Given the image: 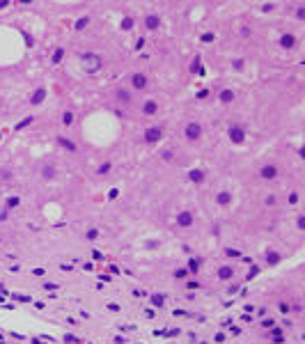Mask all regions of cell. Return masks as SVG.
Returning <instances> with one entry per match:
<instances>
[{
  "label": "cell",
  "instance_id": "13",
  "mask_svg": "<svg viewBox=\"0 0 305 344\" xmlns=\"http://www.w3.org/2000/svg\"><path fill=\"white\" fill-rule=\"evenodd\" d=\"M282 46H287V48L294 46V37H291V35H284L282 37Z\"/></svg>",
  "mask_w": 305,
  "mask_h": 344
},
{
  "label": "cell",
  "instance_id": "2",
  "mask_svg": "<svg viewBox=\"0 0 305 344\" xmlns=\"http://www.w3.org/2000/svg\"><path fill=\"white\" fill-rule=\"evenodd\" d=\"M200 124H188L186 126V136H188V140H195V138H200Z\"/></svg>",
  "mask_w": 305,
  "mask_h": 344
},
{
  "label": "cell",
  "instance_id": "9",
  "mask_svg": "<svg viewBox=\"0 0 305 344\" xmlns=\"http://www.w3.org/2000/svg\"><path fill=\"white\" fill-rule=\"evenodd\" d=\"M147 28H149V30H154V28H158V16H154V14H151V16H147Z\"/></svg>",
  "mask_w": 305,
  "mask_h": 344
},
{
  "label": "cell",
  "instance_id": "11",
  "mask_svg": "<svg viewBox=\"0 0 305 344\" xmlns=\"http://www.w3.org/2000/svg\"><path fill=\"white\" fill-rule=\"evenodd\" d=\"M232 99H234L232 89H222V92H220V101H222V103H227V101H232Z\"/></svg>",
  "mask_w": 305,
  "mask_h": 344
},
{
  "label": "cell",
  "instance_id": "3",
  "mask_svg": "<svg viewBox=\"0 0 305 344\" xmlns=\"http://www.w3.org/2000/svg\"><path fill=\"white\" fill-rule=\"evenodd\" d=\"M177 223L184 225V227H188V225H193V216L188 214V211H181V214L177 216Z\"/></svg>",
  "mask_w": 305,
  "mask_h": 344
},
{
  "label": "cell",
  "instance_id": "12",
  "mask_svg": "<svg viewBox=\"0 0 305 344\" xmlns=\"http://www.w3.org/2000/svg\"><path fill=\"white\" fill-rule=\"evenodd\" d=\"M156 108H158V106H156L154 101H147V103H145V108H142V110H145V115H154V113H156Z\"/></svg>",
  "mask_w": 305,
  "mask_h": 344
},
{
  "label": "cell",
  "instance_id": "17",
  "mask_svg": "<svg viewBox=\"0 0 305 344\" xmlns=\"http://www.w3.org/2000/svg\"><path fill=\"white\" fill-rule=\"evenodd\" d=\"M62 55H64V51H62V48H57L55 55H53V62H60V60H62Z\"/></svg>",
  "mask_w": 305,
  "mask_h": 344
},
{
  "label": "cell",
  "instance_id": "10",
  "mask_svg": "<svg viewBox=\"0 0 305 344\" xmlns=\"http://www.w3.org/2000/svg\"><path fill=\"white\" fill-rule=\"evenodd\" d=\"M57 142H60V145H62L64 149H69V151H73V149H76V145H73L71 140H67V138H57Z\"/></svg>",
  "mask_w": 305,
  "mask_h": 344
},
{
  "label": "cell",
  "instance_id": "20",
  "mask_svg": "<svg viewBox=\"0 0 305 344\" xmlns=\"http://www.w3.org/2000/svg\"><path fill=\"white\" fill-rule=\"evenodd\" d=\"M85 25H87V16H85V19H80V21L76 23V28H78V30H80V28H85Z\"/></svg>",
  "mask_w": 305,
  "mask_h": 344
},
{
  "label": "cell",
  "instance_id": "22",
  "mask_svg": "<svg viewBox=\"0 0 305 344\" xmlns=\"http://www.w3.org/2000/svg\"><path fill=\"white\" fill-rule=\"evenodd\" d=\"M131 25H133V21H131V19H124V23H122V28H126V30H129Z\"/></svg>",
  "mask_w": 305,
  "mask_h": 344
},
{
  "label": "cell",
  "instance_id": "21",
  "mask_svg": "<svg viewBox=\"0 0 305 344\" xmlns=\"http://www.w3.org/2000/svg\"><path fill=\"white\" fill-rule=\"evenodd\" d=\"M97 236H99V232H97V229H90V232H87V239H97Z\"/></svg>",
  "mask_w": 305,
  "mask_h": 344
},
{
  "label": "cell",
  "instance_id": "14",
  "mask_svg": "<svg viewBox=\"0 0 305 344\" xmlns=\"http://www.w3.org/2000/svg\"><path fill=\"white\" fill-rule=\"evenodd\" d=\"M191 179H193V181H202V179H204V174H202L200 170H193V172H191Z\"/></svg>",
  "mask_w": 305,
  "mask_h": 344
},
{
  "label": "cell",
  "instance_id": "8",
  "mask_svg": "<svg viewBox=\"0 0 305 344\" xmlns=\"http://www.w3.org/2000/svg\"><path fill=\"white\" fill-rule=\"evenodd\" d=\"M85 62H87L90 71H97V69H99V60H97L94 55H85Z\"/></svg>",
  "mask_w": 305,
  "mask_h": 344
},
{
  "label": "cell",
  "instance_id": "15",
  "mask_svg": "<svg viewBox=\"0 0 305 344\" xmlns=\"http://www.w3.org/2000/svg\"><path fill=\"white\" fill-rule=\"evenodd\" d=\"M220 278H222V280L232 278V268H227V266H225V268H220Z\"/></svg>",
  "mask_w": 305,
  "mask_h": 344
},
{
  "label": "cell",
  "instance_id": "18",
  "mask_svg": "<svg viewBox=\"0 0 305 344\" xmlns=\"http://www.w3.org/2000/svg\"><path fill=\"white\" fill-rule=\"evenodd\" d=\"M62 122H64V124H71V122H73V115H71V113H64Z\"/></svg>",
  "mask_w": 305,
  "mask_h": 344
},
{
  "label": "cell",
  "instance_id": "16",
  "mask_svg": "<svg viewBox=\"0 0 305 344\" xmlns=\"http://www.w3.org/2000/svg\"><path fill=\"white\" fill-rule=\"evenodd\" d=\"M218 202H220V204H227L229 202V193H220V195H218Z\"/></svg>",
  "mask_w": 305,
  "mask_h": 344
},
{
  "label": "cell",
  "instance_id": "4",
  "mask_svg": "<svg viewBox=\"0 0 305 344\" xmlns=\"http://www.w3.org/2000/svg\"><path fill=\"white\" fill-rule=\"evenodd\" d=\"M229 138H232V142H243V131L239 126H232L229 129Z\"/></svg>",
  "mask_w": 305,
  "mask_h": 344
},
{
  "label": "cell",
  "instance_id": "19",
  "mask_svg": "<svg viewBox=\"0 0 305 344\" xmlns=\"http://www.w3.org/2000/svg\"><path fill=\"white\" fill-rule=\"evenodd\" d=\"M30 122H32V117H25V120H23V122H21V124L16 126V129H25V126H28V124H30Z\"/></svg>",
  "mask_w": 305,
  "mask_h": 344
},
{
  "label": "cell",
  "instance_id": "5",
  "mask_svg": "<svg viewBox=\"0 0 305 344\" xmlns=\"http://www.w3.org/2000/svg\"><path fill=\"white\" fill-rule=\"evenodd\" d=\"M44 96H46V89H42V87H39V89H37L35 94H32L30 103H32V106H39V103H42V101H44Z\"/></svg>",
  "mask_w": 305,
  "mask_h": 344
},
{
  "label": "cell",
  "instance_id": "6",
  "mask_svg": "<svg viewBox=\"0 0 305 344\" xmlns=\"http://www.w3.org/2000/svg\"><path fill=\"white\" fill-rule=\"evenodd\" d=\"M131 83H133V87H135V89H142V87H145V85H147V78H145V76H142V73H135V76H133V80H131Z\"/></svg>",
  "mask_w": 305,
  "mask_h": 344
},
{
  "label": "cell",
  "instance_id": "7",
  "mask_svg": "<svg viewBox=\"0 0 305 344\" xmlns=\"http://www.w3.org/2000/svg\"><path fill=\"white\" fill-rule=\"evenodd\" d=\"M275 174H278V170H275L273 165H264V167H262V177H264V179H273Z\"/></svg>",
  "mask_w": 305,
  "mask_h": 344
},
{
  "label": "cell",
  "instance_id": "1",
  "mask_svg": "<svg viewBox=\"0 0 305 344\" xmlns=\"http://www.w3.org/2000/svg\"><path fill=\"white\" fill-rule=\"evenodd\" d=\"M158 140H161V129H158V126L147 129V133H145V142H147V145H154V142H158Z\"/></svg>",
  "mask_w": 305,
  "mask_h": 344
}]
</instances>
